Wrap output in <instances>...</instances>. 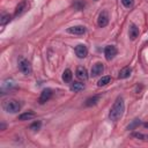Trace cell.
Segmentation results:
<instances>
[{
  "instance_id": "13",
  "label": "cell",
  "mask_w": 148,
  "mask_h": 148,
  "mask_svg": "<svg viewBox=\"0 0 148 148\" xmlns=\"http://www.w3.org/2000/svg\"><path fill=\"white\" fill-rule=\"evenodd\" d=\"M84 89V84L81 82H72L71 83V90L74 92H79Z\"/></svg>"
},
{
  "instance_id": "18",
  "label": "cell",
  "mask_w": 148,
  "mask_h": 148,
  "mask_svg": "<svg viewBox=\"0 0 148 148\" xmlns=\"http://www.w3.org/2000/svg\"><path fill=\"white\" fill-rule=\"evenodd\" d=\"M140 124H141V120L136 118V119H134V120H133V121L127 126V130H134V128H136Z\"/></svg>"
},
{
  "instance_id": "23",
  "label": "cell",
  "mask_w": 148,
  "mask_h": 148,
  "mask_svg": "<svg viewBox=\"0 0 148 148\" xmlns=\"http://www.w3.org/2000/svg\"><path fill=\"white\" fill-rule=\"evenodd\" d=\"M133 136H135V138H140V139H143V138H145V135H142L141 133H133Z\"/></svg>"
},
{
  "instance_id": "6",
  "label": "cell",
  "mask_w": 148,
  "mask_h": 148,
  "mask_svg": "<svg viewBox=\"0 0 148 148\" xmlns=\"http://www.w3.org/2000/svg\"><path fill=\"white\" fill-rule=\"evenodd\" d=\"M51 97H52V90H51L50 88H46V89H44V90L40 92L39 103H40V104H44V103H46Z\"/></svg>"
},
{
  "instance_id": "17",
  "label": "cell",
  "mask_w": 148,
  "mask_h": 148,
  "mask_svg": "<svg viewBox=\"0 0 148 148\" xmlns=\"http://www.w3.org/2000/svg\"><path fill=\"white\" fill-rule=\"evenodd\" d=\"M110 81H111V77H110L109 75L103 76V77H101V79L98 80L97 86H98V87H104V86H106L108 83H110Z\"/></svg>"
},
{
  "instance_id": "21",
  "label": "cell",
  "mask_w": 148,
  "mask_h": 148,
  "mask_svg": "<svg viewBox=\"0 0 148 148\" xmlns=\"http://www.w3.org/2000/svg\"><path fill=\"white\" fill-rule=\"evenodd\" d=\"M40 126H42V123L38 120V121H35V123H32V124L30 125V130H32V131H38V130L40 128Z\"/></svg>"
},
{
  "instance_id": "10",
  "label": "cell",
  "mask_w": 148,
  "mask_h": 148,
  "mask_svg": "<svg viewBox=\"0 0 148 148\" xmlns=\"http://www.w3.org/2000/svg\"><path fill=\"white\" fill-rule=\"evenodd\" d=\"M76 76L80 79V80H87L88 79V72H87V69L84 68V67H82V66H80V67H77L76 68Z\"/></svg>"
},
{
  "instance_id": "22",
  "label": "cell",
  "mask_w": 148,
  "mask_h": 148,
  "mask_svg": "<svg viewBox=\"0 0 148 148\" xmlns=\"http://www.w3.org/2000/svg\"><path fill=\"white\" fill-rule=\"evenodd\" d=\"M24 7H25V3H24V2H22V3H20V5L17 6V8H16V10H15V15H18V14H21V13L23 12V9H24Z\"/></svg>"
},
{
  "instance_id": "19",
  "label": "cell",
  "mask_w": 148,
  "mask_h": 148,
  "mask_svg": "<svg viewBox=\"0 0 148 148\" xmlns=\"http://www.w3.org/2000/svg\"><path fill=\"white\" fill-rule=\"evenodd\" d=\"M123 6L126 8H132L134 6V0H120Z\"/></svg>"
},
{
  "instance_id": "1",
  "label": "cell",
  "mask_w": 148,
  "mask_h": 148,
  "mask_svg": "<svg viewBox=\"0 0 148 148\" xmlns=\"http://www.w3.org/2000/svg\"><path fill=\"white\" fill-rule=\"evenodd\" d=\"M124 110H125V103H124V99L123 97H117L116 102L113 103L111 110H110V113H109V118L110 120L112 121H117L121 118L123 113H124Z\"/></svg>"
},
{
  "instance_id": "5",
  "label": "cell",
  "mask_w": 148,
  "mask_h": 148,
  "mask_svg": "<svg viewBox=\"0 0 148 148\" xmlns=\"http://www.w3.org/2000/svg\"><path fill=\"white\" fill-rule=\"evenodd\" d=\"M108 23H109V15H108L106 10H103V12L98 15L97 24H98V27H99V28H104Z\"/></svg>"
},
{
  "instance_id": "16",
  "label": "cell",
  "mask_w": 148,
  "mask_h": 148,
  "mask_svg": "<svg viewBox=\"0 0 148 148\" xmlns=\"http://www.w3.org/2000/svg\"><path fill=\"white\" fill-rule=\"evenodd\" d=\"M34 117H35V113H34L32 111H28V112H24V113L20 114V116H18V119H20V120H30V119H32Z\"/></svg>"
},
{
  "instance_id": "20",
  "label": "cell",
  "mask_w": 148,
  "mask_h": 148,
  "mask_svg": "<svg viewBox=\"0 0 148 148\" xmlns=\"http://www.w3.org/2000/svg\"><path fill=\"white\" fill-rule=\"evenodd\" d=\"M10 21V16L8 15V14H3L2 16H1V18H0V24L1 25H5L7 22H9Z\"/></svg>"
},
{
  "instance_id": "24",
  "label": "cell",
  "mask_w": 148,
  "mask_h": 148,
  "mask_svg": "<svg viewBox=\"0 0 148 148\" xmlns=\"http://www.w3.org/2000/svg\"><path fill=\"white\" fill-rule=\"evenodd\" d=\"M145 127H148V124H145Z\"/></svg>"
},
{
  "instance_id": "2",
  "label": "cell",
  "mask_w": 148,
  "mask_h": 148,
  "mask_svg": "<svg viewBox=\"0 0 148 148\" xmlns=\"http://www.w3.org/2000/svg\"><path fill=\"white\" fill-rule=\"evenodd\" d=\"M2 108L8 113H16V112H18L21 110V104L15 99H8V101H6L3 103Z\"/></svg>"
},
{
  "instance_id": "14",
  "label": "cell",
  "mask_w": 148,
  "mask_h": 148,
  "mask_svg": "<svg viewBox=\"0 0 148 148\" xmlns=\"http://www.w3.org/2000/svg\"><path fill=\"white\" fill-rule=\"evenodd\" d=\"M99 98H101V96H99V95H94V96L89 97V98L86 101V105H87V106L96 105V104H97V102L99 101Z\"/></svg>"
},
{
  "instance_id": "15",
  "label": "cell",
  "mask_w": 148,
  "mask_h": 148,
  "mask_svg": "<svg viewBox=\"0 0 148 148\" xmlns=\"http://www.w3.org/2000/svg\"><path fill=\"white\" fill-rule=\"evenodd\" d=\"M72 77H73V73H72V71L71 69H65L64 71V73H62V80L65 81V82H71L72 81Z\"/></svg>"
},
{
  "instance_id": "11",
  "label": "cell",
  "mask_w": 148,
  "mask_h": 148,
  "mask_svg": "<svg viewBox=\"0 0 148 148\" xmlns=\"http://www.w3.org/2000/svg\"><path fill=\"white\" fill-rule=\"evenodd\" d=\"M128 35H130V38L132 40L136 39V37L139 36V28L135 24H131L130 25V30H128Z\"/></svg>"
},
{
  "instance_id": "8",
  "label": "cell",
  "mask_w": 148,
  "mask_h": 148,
  "mask_svg": "<svg viewBox=\"0 0 148 148\" xmlns=\"http://www.w3.org/2000/svg\"><path fill=\"white\" fill-rule=\"evenodd\" d=\"M67 31L72 35H83L86 34V28L83 25H74L67 29Z\"/></svg>"
},
{
  "instance_id": "12",
  "label": "cell",
  "mask_w": 148,
  "mask_h": 148,
  "mask_svg": "<svg viewBox=\"0 0 148 148\" xmlns=\"http://www.w3.org/2000/svg\"><path fill=\"white\" fill-rule=\"evenodd\" d=\"M131 73H132V68L131 67H124L123 69H120V72L118 74V77L119 79H126V77H128L131 75Z\"/></svg>"
},
{
  "instance_id": "3",
  "label": "cell",
  "mask_w": 148,
  "mask_h": 148,
  "mask_svg": "<svg viewBox=\"0 0 148 148\" xmlns=\"http://www.w3.org/2000/svg\"><path fill=\"white\" fill-rule=\"evenodd\" d=\"M18 68H20V71H21L24 75H30L31 72H32L31 65H30V62H29L27 59H21V60H20V62H18Z\"/></svg>"
},
{
  "instance_id": "7",
  "label": "cell",
  "mask_w": 148,
  "mask_h": 148,
  "mask_svg": "<svg viewBox=\"0 0 148 148\" xmlns=\"http://www.w3.org/2000/svg\"><path fill=\"white\" fill-rule=\"evenodd\" d=\"M75 53H76L77 58L82 59V58L87 57V54H88V49H87V46H86V45L80 44V45L75 46Z\"/></svg>"
},
{
  "instance_id": "9",
  "label": "cell",
  "mask_w": 148,
  "mask_h": 148,
  "mask_svg": "<svg viewBox=\"0 0 148 148\" xmlns=\"http://www.w3.org/2000/svg\"><path fill=\"white\" fill-rule=\"evenodd\" d=\"M104 71V66L102 62H97L92 66L91 68V76H98L99 74H102Z\"/></svg>"
},
{
  "instance_id": "4",
  "label": "cell",
  "mask_w": 148,
  "mask_h": 148,
  "mask_svg": "<svg viewBox=\"0 0 148 148\" xmlns=\"http://www.w3.org/2000/svg\"><path fill=\"white\" fill-rule=\"evenodd\" d=\"M104 54H105L106 60H112L117 56V49H116V46L114 45H108L104 49Z\"/></svg>"
}]
</instances>
